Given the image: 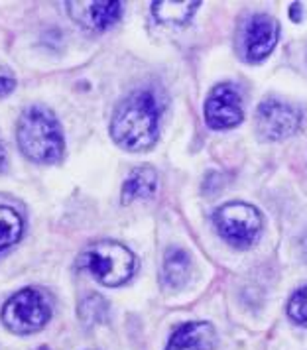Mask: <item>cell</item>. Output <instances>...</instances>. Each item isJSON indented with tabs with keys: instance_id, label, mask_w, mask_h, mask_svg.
<instances>
[{
	"instance_id": "obj_1",
	"label": "cell",
	"mask_w": 307,
	"mask_h": 350,
	"mask_svg": "<svg viewBox=\"0 0 307 350\" xmlns=\"http://www.w3.org/2000/svg\"><path fill=\"white\" fill-rule=\"evenodd\" d=\"M160 109L152 93L136 91L129 95L113 114L111 136L129 152H146L158 140Z\"/></svg>"
},
{
	"instance_id": "obj_2",
	"label": "cell",
	"mask_w": 307,
	"mask_h": 350,
	"mask_svg": "<svg viewBox=\"0 0 307 350\" xmlns=\"http://www.w3.org/2000/svg\"><path fill=\"white\" fill-rule=\"evenodd\" d=\"M22 154L36 163H55L64 156V134L55 114L46 107H30L22 112L16 128Z\"/></svg>"
},
{
	"instance_id": "obj_3",
	"label": "cell",
	"mask_w": 307,
	"mask_h": 350,
	"mask_svg": "<svg viewBox=\"0 0 307 350\" xmlns=\"http://www.w3.org/2000/svg\"><path fill=\"white\" fill-rule=\"evenodd\" d=\"M79 266L87 270L98 284L116 287L126 284L136 270V258L124 244L101 240L87 246L79 256Z\"/></svg>"
},
{
	"instance_id": "obj_4",
	"label": "cell",
	"mask_w": 307,
	"mask_h": 350,
	"mask_svg": "<svg viewBox=\"0 0 307 350\" xmlns=\"http://www.w3.org/2000/svg\"><path fill=\"white\" fill-rule=\"evenodd\" d=\"M49 317L51 307L46 295L34 287H26L14 293L0 311L2 323L16 334H30L44 329Z\"/></svg>"
},
{
	"instance_id": "obj_5",
	"label": "cell",
	"mask_w": 307,
	"mask_h": 350,
	"mask_svg": "<svg viewBox=\"0 0 307 350\" xmlns=\"http://www.w3.org/2000/svg\"><path fill=\"white\" fill-rule=\"evenodd\" d=\"M213 223L226 242L239 248L254 244L262 230V217L258 208L248 203H226L217 208Z\"/></svg>"
},
{
	"instance_id": "obj_6",
	"label": "cell",
	"mask_w": 307,
	"mask_h": 350,
	"mask_svg": "<svg viewBox=\"0 0 307 350\" xmlns=\"http://www.w3.org/2000/svg\"><path fill=\"white\" fill-rule=\"evenodd\" d=\"M302 124V112L288 103L268 98L256 111V132L264 140H284L293 136Z\"/></svg>"
},
{
	"instance_id": "obj_7",
	"label": "cell",
	"mask_w": 307,
	"mask_h": 350,
	"mask_svg": "<svg viewBox=\"0 0 307 350\" xmlns=\"http://www.w3.org/2000/svg\"><path fill=\"white\" fill-rule=\"evenodd\" d=\"M205 120L215 130H225L241 124L243 120V100L235 85L221 83L207 96Z\"/></svg>"
},
{
	"instance_id": "obj_8",
	"label": "cell",
	"mask_w": 307,
	"mask_h": 350,
	"mask_svg": "<svg viewBox=\"0 0 307 350\" xmlns=\"http://www.w3.org/2000/svg\"><path fill=\"white\" fill-rule=\"evenodd\" d=\"M280 38L278 20L268 14H256L248 22L244 33V53L248 62H262L272 53Z\"/></svg>"
},
{
	"instance_id": "obj_9",
	"label": "cell",
	"mask_w": 307,
	"mask_h": 350,
	"mask_svg": "<svg viewBox=\"0 0 307 350\" xmlns=\"http://www.w3.org/2000/svg\"><path fill=\"white\" fill-rule=\"evenodd\" d=\"M67 10L79 26L107 30L122 16V2H67Z\"/></svg>"
},
{
	"instance_id": "obj_10",
	"label": "cell",
	"mask_w": 307,
	"mask_h": 350,
	"mask_svg": "<svg viewBox=\"0 0 307 350\" xmlns=\"http://www.w3.org/2000/svg\"><path fill=\"white\" fill-rule=\"evenodd\" d=\"M217 342V333L209 323H185L174 331L165 350H211Z\"/></svg>"
},
{
	"instance_id": "obj_11",
	"label": "cell",
	"mask_w": 307,
	"mask_h": 350,
	"mask_svg": "<svg viewBox=\"0 0 307 350\" xmlns=\"http://www.w3.org/2000/svg\"><path fill=\"white\" fill-rule=\"evenodd\" d=\"M158 189V174L152 167H136L132 170L122 185V205H129L136 199H148Z\"/></svg>"
},
{
	"instance_id": "obj_12",
	"label": "cell",
	"mask_w": 307,
	"mask_h": 350,
	"mask_svg": "<svg viewBox=\"0 0 307 350\" xmlns=\"http://www.w3.org/2000/svg\"><path fill=\"white\" fill-rule=\"evenodd\" d=\"M189 273H191V260L187 252H183L181 248L168 250L165 260H163V284L172 289H179L187 284Z\"/></svg>"
},
{
	"instance_id": "obj_13",
	"label": "cell",
	"mask_w": 307,
	"mask_h": 350,
	"mask_svg": "<svg viewBox=\"0 0 307 350\" xmlns=\"http://www.w3.org/2000/svg\"><path fill=\"white\" fill-rule=\"evenodd\" d=\"M199 8V2H172V0H162L152 4V12L160 24L165 26H183L187 24L195 10Z\"/></svg>"
},
{
	"instance_id": "obj_14",
	"label": "cell",
	"mask_w": 307,
	"mask_h": 350,
	"mask_svg": "<svg viewBox=\"0 0 307 350\" xmlns=\"http://www.w3.org/2000/svg\"><path fill=\"white\" fill-rule=\"evenodd\" d=\"M24 221L14 208L0 205V252L10 248L22 239Z\"/></svg>"
},
{
	"instance_id": "obj_15",
	"label": "cell",
	"mask_w": 307,
	"mask_h": 350,
	"mask_svg": "<svg viewBox=\"0 0 307 350\" xmlns=\"http://www.w3.org/2000/svg\"><path fill=\"white\" fill-rule=\"evenodd\" d=\"M288 315H290L297 325L307 327V287L299 289L288 303Z\"/></svg>"
},
{
	"instance_id": "obj_16",
	"label": "cell",
	"mask_w": 307,
	"mask_h": 350,
	"mask_svg": "<svg viewBox=\"0 0 307 350\" xmlns=\"http://www.w3.org/2000/svg\"><path fill=\"white\" fill-rule=\"evenodd\" d=\"M14 87H16L14 79H8V77H2V75H0V96L12 93V91H14Z\"/></svg>"
},
{
	"instance_id": "obj_17",
	"label": "cell",
	"mask_w": 307,
	"mask_h": 350,
	"mask_svg": "<svg viewBox=\"0 0 307 350\" xmlns=\"http://www.w3.org/2000/svg\"><path fill=\"white\" fill-rule=\"evenodd\" d=\"M6 167V154H4V148L0 146V172Z\"/></svg>"
}]
</instances>
